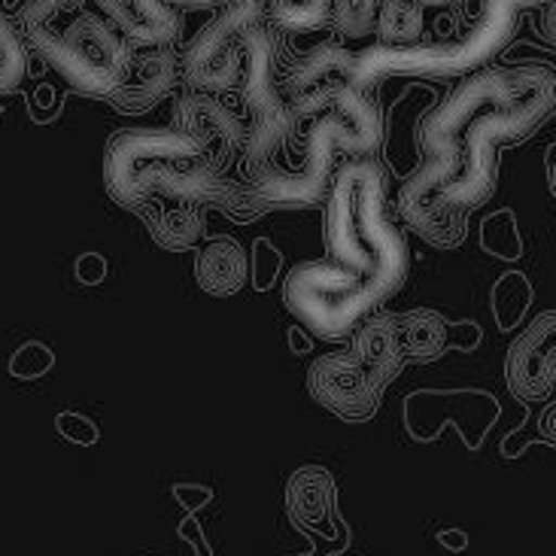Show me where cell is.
<instances>
[{
    "instance_id": "4316f807",
    "label": "cell",
    "mask_w": 556,
    "mask_h": 556,
    "mask_svg": "<svg viewBox=\"0 0 556 556\" xmlns=\"http://www.w3.org/2000/svg\"><path fill=\"white\" fill-rule=\"evenodd\" d=\"M180 535L186 539V542L195 544L198 556H211V547H207V544H204V539H201V529H198L195 520H186V523L180 527Z\"/></svg>"
},
{
    "instance_id": "484cf974",
    "label": "cell",
    "mask_w": 556,
    "mask_h": 556,
    "mask_svg": "<svg viewBox=\"0 0 556 556\" xmlns=\"http://www.w3.org/2000/svg\"><path fill=\"white\" fill-rule=\"evenodd\" d=\"M539 435H542V441H547L551 447H556V402H551V405L539 414Z\"/></svg>"
},
{
    "instance_id": "83f0119b",
    "label": "cell",
    "mask_w": 556,
    "mask_h": 556,
    "mask_svg": "<svg viewBox=\"0 0 556 556\" xmlns=\"http://www.w3.org/2000/svg\"><path fill=\"white\" fill-rule=\"evenodd\" d=\"M438 542L444 544L447 551H466L468 535H466V532H459V529H444V532L438 535Z\"/></svg>"
},
{
    "instance_id": "ba28073f",
    "label": "cell",
    "mask_w": 556,
    "mask_h": 556,
    "mask_svg": "<svg viewBox=\"0 0 556 556\" xmlns=\"http://www.w3.org/2000/svg\"><path fill=\"white\" fill-rule=\"evenodd\" d=\"M508 390L520 402H544L556 392V311L539 314L514 338L505 356Z\"/></svg>"
},
{
    "instance_id": "f546056e",
    "label": "cell",
    "mask_w": 556,
    "mask_h": 556,
    "mask_svg": "<svg viewBox=\"0 0 556 556\" xmlns=\"http://www.w3.org/2000/svg\"><path fill=\"white\" fill-rule=\"evenodd\" d=\"M551 192H554L556 198V155H554V162H551Z\"/></svg>"
},
{
    "instance_id": "7402d4cb",
    "label": "cell",
    "mask_w": 556,
    "mask_h": 556,
    "mask_svg": "<svg viewBox=\"0 0 556 556\" xmlns=\"http://www.w3.org/2000/svg\"><path fill=\"white\" fill-rule=\"evenodd\" d=\"M55 429H59L61 438H67L71 444H79V447H91V444H98V426L89 420V417H83V414H74V410H64L55 417Z\"/></svg>"
},
{
    "instance_id": "8992f818",
    "label": "cell",
    "mask_w": 556,
    "mask_h": 556,
    "mask_svg": "<svg viewBox=\"0 0 556 556\" xmlns=\"http://www.w3.org/2000/svg\"><path fill=\"white\" fill-rule=\"evenodd\" d=\"M390 383V375L359 359L353 350L316 359L307 377V390L316 402L346 422L371 420Z\"/></svg>"
},
{
    "instance_id": "5b68a950",
    "label": "cell",
    "mask_w": 556,
    "mask_h": 556,
    "mask_svg": "<svg viewBox=\"0 0 556 556\" xmlns=\"http://www.w3.org/2000/svg\"><path fill=\"white\" fill-rule=\"evenodd\" d=\"M338 152H350V143H346L338 116L326 110L314 122V128L301 137L299 150H295V137H292L274 162L258 167L256 174H250L243 180L256 189L271 211L314 207L329 195L331 180H334L331 167H334Z\"/></svg>"
},
{
    "instance_id": "8fae6325",
    "label": "cell",
    "mask_w": 556,
    "mask_h": 556,
    "mask_svg": "<svg viewBox=\"0 0 556 556\" xmlns=\"http://www.w3.org/2000/svg\"><path fill=\"white\" fill-rule=\"evenodd\" d=\"M195 280L207 295L216 299L241 292V286L247 283V253L241 243L231 238L204 243L195 258Z\"/></svg>"
},
{
    "instance_id": "5bb4252c",
    "label": "cell",
    "mask_w": 556,
    "mask_h": 556,
    "mask_svg": "<svg viewBox=\"0 0 556 556\" xmlns=\"http://www.w3.org/2000/svg\"><path fill=\"white\" fill-rule=\"evenodd\" d=\"M140 219L150 228L152 241L165 250H186L201 238L204 228V207L186 204V201H167L152 204L140 213Z\"/></svg>"
},
{
    "instance_id": "9a60e30c",
    "label": "cell",
    "mask_w": 556,
    "mask_h": 556,
    "mask_svg": "<svg viewBox=\"0 0 556 556\" xmlns=\"http://www.w3.org/2000/svg\"><path fill=\"white\" fill-rule=\"evenodd\" d=\"M67 10H91V13L104 15L106 22L119 30L122 37L135 46V49L170 46L159 30L152 28L143 15L137 13L131 0H71V3H67Z\"/></svg>"
},
{
    "instance_id": "d6986e66",
    "label": "cell",
    "mask_w": 556,
    "mask_h": 556,
    "mask_svg": "<svg viewBox=\"0 0 556 556\" xmlns=\"http://www.w3.org/2000/svg\"><path fill=\"white\" fill-rule=\"evenodd\" d=\"M380 0H331V25L346 40H362L375 34Z\"/></svg>"
},
{
    "instance_id": "f1b7e54d",
    "label": "cell",
    "mask_w": 556,
    "mask_h": 556,
    "mask_svg": "<svg viewBox=\"0 0 556 556\" xmlns=\"http://www.w3.org/2000/svg\"><path fill=\"white\" fill-rule=\"evenodd\" d=\"M544 37L556 46V0H551L544 10Z\"/></svg>"
},
{
    "instance_id": "d4e9b609",
    "label": "cell",
    "mask_w": 556,
    "mask_h": 556,
    "mask_svg": "<svg viewBox=\"0 0 556 556\" xmlns=\"http://www.w3.org/2000/svg\"><path fill=\"white\" fill-rule=\"evenodd\" d=\"M174 496L180 498L189 511H198L201 505L211 502V490H201V486H174Z\"/></svg>"
},
{
    "instance_id": "2e32d148",
    "label": "cell",
    "mask_w": 556,
    "mask_h": 556,
    "mask_svg": "<svg viewBox=\"0 0 556 556\" xmlns=\"http://www.w3.org/2000/svg\"><path fill=\"white\" fill-rule=\"evenodd\" d=\"M422 28H426V7L420 0H380L375 28L380 46L420 43Z\"/></svg>"
},
{
    "instance_id": "9c48e42d",
    "label": "cell",
    "mask_w": 556,
    "mask_h": 556,
    "mask_svg": "<svg viewBox=\"0 0 556 556\" xmlns=\"http://www.w3.org/2000/svg\"><path fill=\"white\" fill-rule=\"evenodd\" d=\"M180 76L182 61L177 59V52L170 46H152L143 55H137L125 86L110 98V104L119 113H128V116L147 113L159 101H165Z\"/></svg>"
},
{
    "instance_id": "ac0fdd59",
    "label": "cell",
    "mask_w": 556,
    "mask_h": 556,
    "mask_svg": "<svg viewBox=\"0 0 556 556\" xmlns=\"http://www.w3.org/2000/svg\"><path fill=\"white\" fill-rule=\"evenodd\" d=\"M28 76V49L7 15L0 13V94H10Z\"/></svg>"
},
{
    "instance_id": "ffe728a7",
    "label": "cell",
    "mask_w": 556,
    "mask_h": 556,
    "mask_svg": "<svg viewBox=\"0 0 556 556\" xmlns=\"http://www.w3.org/2000/svg\"><path fill=\"white\" fill-rule=\"evenodd\" d=\"M131 3H135L137 13L143 15L152 28L165 37L167 43H174V40H177L182 22H180V13L174 10V3H167V0H131Z\"/></svg>"
},
{
    "instance_id": "7c38bea8",
    "label": "cell",
    "mask_w": 556,
    "mask_h": 556,
    "mask_svg": "<svg viewBox=\"0 0 556 556\" xmlns=\"http://www.w3.org/2000/svg\"><path fill=\"white\" fill-rule=\"evenodd\" d=\"M329 113H334L341 128H344L350 155L368 159L371 152H377L380 137H383V125H380V113L371 104L368 91L359 89V86H350V89L338 94V101L329 106Z\"/></svg>"
},
{
    "instance_id": "3957f363",
    "label": "cell",
    "mask_w": 556,
    "mask_h": 556,
    "mask_svg": "<svg viewBox=\"0 0 556 556\" xmlns=\"http://www.w3.org/2000/svg\"><path fill=\"white\" fill-rule=\"evenodd\" d=\"M542 0H483L478 22L444 43L371 46L356 55V86L371 89L392 76H468L483 71L511 43L517 18Z\"/></svg>"
},
{
    "instance_id": "4dcf8cb0",
    "label": "cell",
    "mask_w": 556,
    "mask_h": 556,
    "mask_svg": "<svg viewBox=\"0 0 556 556\" xmlns=\"http://www.w3.org/2000/svg\"><path fill=\"white\" fill-rule=\"evenodd\" d=\"M422 7H444V3H453V0H420Z\"/></svg>"
},
{
    "instance_id": "4fadbf2b",
    "label": "cell",
    "mask_w": 556,
    "mask_h": 556,
    "mask_svg": "<svg viewBox=\"0 0 556 556\" xmlns=\"http://www.w3.org/2000/svg\"><path fill=\"white\" fill-rule=\"evenodd\" d=\"M392 323H395V341H399V353L405 365L438 359L451 344V326L435 311L392 316Z\"/></svg>"
},
{
    "instance_id": "e0dca14e",
    "label": "cell",
    "mask_w": 556,
    "mask_h": 556,
    "mask_svg": "<svg viewBox=\"0 0 556 556\" xmlns=\"http://www.w3.org/2000/svg\"><path fill=\"white\" fill-rule=\"evenodd\" d=\"M265 13L274 25L292 34L323 28L331 18V0H265Z\"/></svg>"
},
{
    "instance_id": "cb8c5ba5",
    "label": "cell",
    "mask_w": 556,
    "mask_h": 556,
    "mask_svg": "<svg viewBox=\"0 0 556 556\" xmlns=\"http://www.w3.org/2000/svg\"><path fill=\"white\" fill-rule=\"evenodd\" d=\"M76 274H79L83 283H101L106 274V262L101 256H94V253H86L76 262Z\"/></svg>"
},
{
    "instance_id": "30bf717a",
    "label": "cell",
    "mask_w": 556,
    "mask_h": 556,
    "mask_svg": "<svg viewBox=\"0 0 556 556\" xmlns=\"http://www.w3.org/2000/svg\"><path fill=\"white\" fill-rule=\"evenodd\" d=\"M286 511L304 532L331 539L341 529L334 517V478L323 466L299 468L286 483Z\"/></svg>"
},
{
    "instance_id": "603a6c76",
    "label": "cell",
    "mask_w": 556,
    "mask_h": 556,
    "mask_svg": "<svg viewBox=\"0 0 556 556\" xmlns=\"http://www.w3.org/2000/svg\"><path fill=\"white\" fill-rule=\"evenodd\" d=\"M71 0H28L25 10H22V28H40V25H52L64 10H67Z\"/></svg>"
},
{
    "instance_id": "277c9868",
    "label": "cell",
    "mask_w": 556,
    "mask_h": 556,
    "mask_svg": "<svg viewBox=\"0 0 556 556\" xmlns=\"http://www.w3.org/2000/svg\"><path fill=\"white\" fill-rule=\"evenodd\" d=\"M71 13L74 18L64 28L40 25V28L25 30V37L30 49L71 89L110 101L131 74L137 49L104 15L91 13V10H71Z\"/></svg>"
},
{
    "instance_id": "52a82bcc",
    "label": "cell",
    "mask_w": 556,
    "mask_h": 556,
    "mask_svg": "<svg viewBox=\"0 0 556 556\" xmlns=\"http://www.w3.org/2000/svg\"><path fill=\"white\" fill-rule=\"evenodd\" d=\"M350 86H356V55L344 46L319 43L289 71L283 98L299 119H319Z\"/></svg>"
},
{
    "instance_id": "7a4b0ae2",
    "label": "cell",
    "mask_w": 556,
    "mask_h": 556,
    "mask_svg": "<svg viewBox=\"0 0 556 556\" xmlns=\"http://www.w3.org/2000/svg\"><path fill=\"white\" fill-rule=\"evenodd\" d=\"M329 258L301 262L286 274L283 299L316 338L341 341L405 286L410 253L390 223L383 167L346 162L326 195Z\"/></svg>"
},
{
    "instance_id": "44dd1931",
    "label": "cell",
    "mask_w": 556,
    "mask_h": 556,
    "mask_svg": "<svg viewBox=\"0 0 556 556\" xmlns=\"http://www.w3.org/2000/svg\"><path fill=\"white\" fill-rule=\"evenodd\" d=\"M52 368V350L46 344H25L15 350L10 371L15 377H40Z\"/></svg>"
},
{
    "instance_id": "6da1fadb",
    "label": "cell",
    "mask_w": 556,
    "mask_h": 556,
    "mask_svg": "<svg viewBox=\"0 0 556 556\" xmlns=\"http://www.w3.org/2000/svg\"><path fill=\"white\" fill-rule=\"evenodd\" d=\"M554 113L556 71L547 64L468 74L420 122L422 162L399 192L407 226L432 247H459L468 213L496 192L498 150L529 140Z\"/></svg>"
}]
</instances>
